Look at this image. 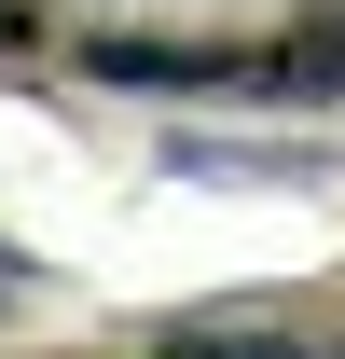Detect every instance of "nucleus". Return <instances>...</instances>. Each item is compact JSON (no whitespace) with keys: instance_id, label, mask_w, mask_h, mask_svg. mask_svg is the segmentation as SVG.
Wrapping results in <instances>:
<instances>
[{"instance_id":"nucleus-1","label":"nucleus","mask_w":345,"mask_h":359,"mask_svg":"<svg viewBox=\"0 0 345 359\" xmlns=\"http://www.w3.org/2000/svg\"><path fill=\"white\" fill-rule=\"evenodd\" d=\"M249 97H345V0H318L276 55H249Z\"/></svg>"},{"instance_id":"nucleus-2","label":"nucleus","mask_w":345,"mask_h":359,"mask_svg":"<svg viewBox=\"0 0 345 359\" xmlns=\"http://www.w3.org/2000/svg\"><path fill=\"white\" fill-rule=\"evenodd\" d=\"M180 180H318L304 152H249V138H166Z\"/></svg>"},{"instance_id":"nucleus-3","label":"nucleus","mask_w":345,"mask_h":359,"mask_svg":"<svg viewBox=\"0 0 345 359\" xmlns=\"http://www.w3.org/2000/svg\"><path fill=\"white\" fill-rule=\"evenodd\" d=\"M152 359H304L290 332H180V346H152Z\"/></svg>"},{"instance_id":"nucleus-4","label":"nucleus","mask_w":345,"mask_h":359,"mask_svg":"<svg viewBox=\"0 0 345 359\" xmlns=\"http://www.w3.org/2000/svg\"><path fill=\"white\" fill-rule=\"evenodd\" d=\"M0 42H28V14H14V0H0Z\"/></svg>"}]
</instances>
